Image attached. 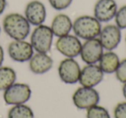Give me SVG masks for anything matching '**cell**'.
I'll return each mask as SVG.
<instances>
[{"instance_id": "8992f818", "label": "cell", "mask_w": 126, "mask_h": 118, "mask_svg": "<svg viewBox=\"0 0 126 118\" xmlns=\"http://www.w3.org/2000/svg\"><path fill=\"white\" fill-rule=\"evenodd\" d=\"M81 68L74 58H67L61 61L58 66V74L63 83L74 85L79 82Z\"/></svg>"}, {"instance_id": "5b68a950", "label": "cell", "mask_w": 126, "mask_h": 118, "mask_svg": "<svg viewBox=\"0 0 126 118\" xmlns=\"http://www.w3.org/2000/svg\"><path fill=\"white\" fill-rule=\"evenodd\" d=\"M100 96L98 90L93 87L81 86L73 94V102L79 109H87L98 104Z\"/></svg>"}, {"instance_id": "52a82bcc", "label": "cell", "mask_w": 126, "mask_h": 118, "mask_svg": "<svg viewBox=\"0 0 126 118\" xmlns=\"http://www.w3.org/2000/svg\"><path fill=\"white\" fill-rule=\"evenodd\" d=\"M82 43L75 35L59 37L55 42L56 50L67 58H75L79 55Z\"/></svg>"}, {"instance_id": "d4e9b609", "label": "cell", "mask_w": 126, "mask_h": 118, "mask_svg": "<svg viewBox=\"0 0 126 118\" xmlns=\"http://www.w3.org/2000/svg\"><path fill=\"white\" fill-rule=\"evenodd\" d=\"M4 51L3 47L0 45V66H2L3 62H4Z\"/></svg>"}, {"instance_id": "d6986e66", "label": "cell", "mask_w": 126, "mask_h": 118, "mask_svg": "<svg viewBox=\"0 0 126 118\" xmlns=\"http://www.w3.org/2000/svg\"><path fill=\"white\" fill-rule=\"evenodd\" d=\"M86 118H110L109 111L98 104L86 109Z\"/></svg>"}, {"instance_id": "603a6c76", "label": "cell", "mask_w": 126, "mask_h": 118, "mask_svg": "<svg viewBox=\"0 0 126 118\" xmlns=\"http://www.w3.org/2000/svg\"><path fill=\"white\" fill-rule=\"evenodd\" d=\"M113 116L114 118H126V102H121L115 106Z\"/></svg>"}, {"instance_id": "9a60e30c", "label": "cell", "mask_w": 126, "mask_h": 118, "mask_svg": "<svg viewBox=\"0 0 126 118\" xmlns=\"http://www.w3.org/2000/svg\"><path fill=\"white\" fill-rule=\"evenodd\" d=\"M50 28L54 36L59 38L70 34L73 30V22L67 15L61 13L54 17Z\"/></svg>"}, {"instance_id": "83f0119b", "label": "cell", "mask_w": 126, "mask_h": 118, "mask_svg": "<svg viewBox=\"0 0 126 118\" xmlns=\"http://www.w3.org/2000/svg\"><path fill=\"white\" fill-rule=\"evenodd\" d=\"M125 43H126V36H125Z\"/></svg>"}, {"instance_id": "7c38bea8", "label": "cell", "mask_w": 126, "mask_h": 118, "mask_svg": "<svg viewBox=\"0 0 126 118\" xmlns=\"http://www.w3.org/2000/svg\"><path fill=\"white\" fill-rule=\"evenodd\" d=\"M24 16L30 25L38 26L43 24L47 17V10L45 5L39 0H32L27 4L25 7Z\"/></svg>"}, {"instance_id": "7402d4cb", "label": "cell", "mask_w": 126, "mask_h": 118, "mask_svg": "<svg viewBox=\"0 0 126 118\" xmlns=\"http://www.w3.org/2000/svg\"><path fill=\"white\" fill-rule=\"evenodd\" d=\"M115 73L116 78L119 82L123 84L126 83V58L120 60Z\"/></svg>"}, {"instance_id": "30bf717a", "label": "cell", "mask_w": 126, "mask_h": 118, "mask_svg": "<svg viewBox=\"0 0 126 118\" xmlns=\"http://www.w3.org/2000/svg\"><path fill=\"white\" fill-rule=\"evenodd\" d=\"M98 37L104 49L112 51L117 48L121 42V30L116 24H108L101 29Z\"/></svg>"}, {"instance_id": "44dd1931", "label": "cell", "mask_w": 126, "mask_h": 118, "mask_svg": "<svg viewBox=\"0 0 126 118\" xmlns=\"http://www.w3.org/2000/svg\"><path fill=\"white\" fill-rule=\"evenodd\" d=\"M48 3L53 9L61 11L67 9L72 4L73 0H48Z\"/></svg>"}, {"instance_id": "cb8c5ba5", "label": "cell", "mask_w": 126, "mask_h": 118, "mask_svg": "<svg viewBox=\"0 0 126 118\" xmlns=\"http://www.w3.org/2000/svg\"><path fill=\"white\" fill-rule=\"evenodd\" d=\"M7 7V1L6 0H0V16L4 12Z\"/></svg>"}, {"instance_id": "3957f363", "label": "cell", "mask_w": 126, "mask_h": 118, "mask_svg": "<svg viewBox=\"0 0 126 118\" xmlns=\"http://www.w3.org/2000/svg\"><path fill=\"white\" fill-rule=\"evenodd\" d=\"M54 34L49 26L41 24L35 26L30 35V44L37 53L47 54L50 51L53 43Z\"/></svg>"}, {"instance_id": "2e32d148", "label": "cell", "mask_w": 126, "mask_h": 118, "mask_svg": "<svg viewBox=\"0 0 126 118\" xmlns=\"http://www.w3.org/2000/svg\"><path fill=\"white\" fill-rule=\"evenodd\" d=\"M98 63H99L98 66L104 73L111 74L115 73L117 70L120 63V59L116 53L112 51H107L105 53H103Z\"/></svg>"}, {"instance_id": "ffe728a7", "label": "cell", "mask_w": 126, "mask_h": 118, "mask_svg": "<svg viewBox=\"0 0 126 118\" xmlns=\"http://www.w3.org/2000/svg\"><path fill=\"white\" fill-rule=\"evenodd\" d=\"M116 25L120 30H125L126 29V5H124L117 9V11L115 16Z\"/></svg>"}, {"instance_id": "ac0fdd59", "label": "cell", "mask_w": 126, "mask_h": 118, "mask_svg": "<svg viewBox=\"0 0 126 118\" xmlns=\"http://www.w3.org/2000/svg\"><path fill=\"white\" fill-rule=\"evenodd\" d=\"M35 115L30 106L23 104L13 105L8 112L7 118H34Z\"/></svg>"}, {"instance_id": "6da1fadb", "label": "cell", "mask_w": 126, "mask_h": 118, "mask_svg": "<svg viewBox=\"0 0 126 118\" xmlns=\"http://www.w3.org/2000/svg\"><path fill=\"white\" fill-rule=\"evenodd\" d=\"M3 30L12 40H25L30 33V24L24 15L13 12L4 16Z\"/></svg>"}, {"instance_id": "4316f807", "label": "cell", "mask_w": 126, "mask_h": 118, "mask_svg": "<svg viewBox=\"0 0 126 118\" xmlns=\"http://www.w3.org/2000/svg\"><path fill=\"white\" fill-rule=\"evenodd\" d=\"M0 34H1V26H0Z\"/></svg>"}, {"instance_id": "5bb4252c", "label": "cell", "mask_w": 126, "mask_h": 118, "mask_svg": "<svg viewBox=\"0 0 126 118\" xmlns=\"http://www.w3.org/2000/svg\"><path fill=\"white\" fill-rule=\"evenodd\" d=\"M54 60L47 54L36 53L34 54L29 60V67L34 74H44L53 67Z\"/></svg>"}, {"instance_id": "9c48e42d", "label": "cell", "mask_w": 126, "mask_h": 118, "mask_svg": "<svg viewBox=\"0 0 126 118\" xmlns=\"http://www.w3.org/2000/svg\"><path fill=\"white\" fill-rule=\"evenodd\" d=\"M103 53L104 47L98 38H93L86 40L82 44L79 55L86 64H96L99 61Z\"/></svg>"}, {"instance_id": "8fae6325", "label": "cell", "mask_w": 126, "mask_h": 118, "mask_svg": "<svg viewBox=\"0 0 126 118\" xmlns=\"http://www.w3.org/2000/svg\"><path fill=\"white\" fill-rule=\"evenodd\" d=\"M104 74L105 73L98 65L86 64V66H85L80 71L79 82L81 86L94 88L102 82Z\"/></svg>"}, {"instance_id": "4fadbf2b", "label": "cell", "mask_w": 126, "mask_h": 118, "mask_svg": "<svg viewBox=\"0 0 126 118\" xmlns=\"http://www.w3.org/2000/svg\"><path fill=\"white\" fill-rule=\"evenodd\" d=\"M117 11L115 0H98L93 8V16L100 23H107L115 17Z\"/></svg>"}, {"instance_id": "7a4b0ae2", "label": "cell", "mask_w": 126, "mask_h": 118, "mask_svg": "<svg viewBox=\"0 0 126 118\" xmlns=\"http://www.w3.org/2000/svg\"><path fill=\"white\" fill-rule=\"evenodd\" d=\"M101 23L94 16L84 15L77 17L73 23V31L78 38L83 40L98 38L101 31Z\"/></svg>"}, {"instance_id": "484cf974", "label": "cell", "mask_w": 126, "mask_h": 118, "mask_svg": "<svg viewBox=\"0 0 126 118\" xmlns=\"http://www.w3.org/2000/svg\"><path fill=\"white\" fill-rule=\"evenodd\" d=\"M122 90H123V95H124V98H125V100H126V83H124V85H123Z\"/></svg>"}, {"instance_id": "e0dca14e", "label": "cell", "mask_w": 126, "mask_h": 118, "mask_svg": "<svg viewBox=\"0 0 126 118\" xmlns=\"http://www.w3.org/2000/svg\"><path fill=\"white\" fill-rule=\"evenodd\" d=\"M16 73L10 66H0V90H5L16 83Z\"/></svg>"}, {"instance_id": "277c9868", "label": "cell", "mask_w": 126, "mask_h": 118, "mask_svg": "<svg viewBox=\"0 0 126 118\" xmlns=\"http://www.w3.org/2000/svg\"><path fill=\"white\" fill-rule=\"evenodd\" d=\"M30 86L24 83H14L4 90V100L8 105H17L27 103L31 97Z\"/></svg>"}, {"instance_id": "ba28073f", "label": "cell", "mask_w": 126, "mask_h": 118, "mask_svg": "<svg viewBox=\"0 0 126 118\" xmlns=\"http://www.w3.org/2000/svg\"><path fill=\"white\" fill-rule=\"evenodd\" d=\"M8 54L16 62H26L33 56L34 48L30 42L25 40H14L8 46Z\"/></svg>"}]
</instances>
